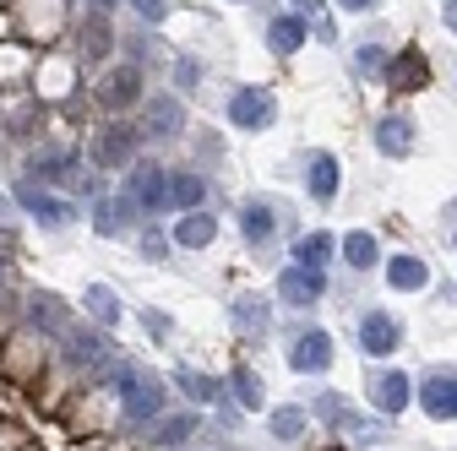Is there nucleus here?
<instances>
[{"mask_svg": "<svg viewBox=\"0 0 457 451\" xmlns=\"http://www.w3.org/2000/svg\"><path fill=\"white\" fill-rule=\"evenodd\" d=\"M381 82H386L392 93H420V87H430V54H425L420 44L397 49L392 61L381 66Z\"/></svg>", "mask_w": 457, "mask_h": 451, "instance_id": "1", "label": "nucleus"}, {"mask_svg": "<svg viewBox=\"0 0 457 451\" xmlns=\"http://www.w3.org/2000/svg\"><path fill=\"white\" fill-rule=\"evenodd\" d=\"M126 201L137 212H163L169 207V175H163V168H153V163H142L137 175L126 180Z\"/></svg>", "mask_w": 457, "mask_h": 451, "instance_id": "2", "label": "nucleus"}, {"mask_svg": "<svg viewBox=\"0 0 457 451\" xmlns=\"http://www.w3.org/2000/svg\"><path fill=\"white\" fill-rule=\"evenodd\" d=\"M272 93L267 87H240L235 98H228V120H235L240 131H262V126H272Z\"/></svg>", "mask_w": 457, "mask_h": 451, "instance_id": "3", "label": "nucleus"}, {"mask_svg": "<svg viewBox=\"0 0 457 451\" xmlns=\"http://www.w3.org/2000/svg\"><path fill=\"white\" fill-rule=\"evenodd\" d=\"M278 294L283 299H289V305H316L321 294H327V283H321V266H289V272H283L278 277Z\"/></svg>", "mask_w": 457, "mask_h": 451, "instance_id": "4", "label": "nucleus"}, {"mask_svg": "<svg viewBox=\"0 0 457 451\" xmlns=\"http://www.w3.org/2000/svg\"><path fill=\"white\" fill-rule=\"evenodd\" d=\"M289 365H295L300 375H316V370H327V365H332V337H327V332H305V337H295Z\"/></svg>", "mask_w": 457, "mask_h": 451, "instance_id": "5", "label": "nucleus"}, {"mask_svg": "<svg viewBox=\"0 0 457 451\" xmlns=\"http://www.w3.org/2000/svg\"><path fill=\"white\" fill-rule=\"evenodd\" d=\"M17 201H22L38 223H71V201L49 196V191H44V185H33V180H22V185H17Z\"/></svg>", "mask_w": 457, "mask_h": 451, "instance_id": "6", "label": "nucleus"}, {"mask_svg": "<svg viewBox=\"0 0 457 451\" xmlns=\"http://www.w3.org/2000/svg\"><path fill=\"white\" fill-rule=\"evenodd\" d=\"M420 403H425L430 419H457V375H430Z\"/></svg>", "mask_w": 457, "mask_h": 451, "instance_id": "7", "label": "nucleus"}, {"mask_svg": "<svg viewBox=\"0 0 457 451\" xmlns=\"http://www.w3.org/2000/svg\"><path fill=\"white\" fill-rule=\"evenodd\" d=\"M137 87H142L137 66H114V71L104 77V87H98V103H104V109H126V103L137 98Z\"/></svg>", "mask_w": 457, "mask_h": 451, "instance_id": "8", "label": "nucleus"}, {"mask_svg": "<svg viewBox=\"0 0 457 451\" xmlns=\"http://www.w3.org/2000/svg\"><path fill=\"white\" fill-rule=\"evenodd\" d=\"M131 152H137V136H131L126 126H109V131H98V142H93V158H98L104 168H120Z\"/></svg>", "mask_w": 457, "mask_h": 451, "instance_id": "9", "label": "nucleus"}, {"mask_svg": "<svg viewBox=\"0 0 457 451\" xmlns=\"http://www.w3.org/2000/svg\"><path fill=\"white\" fill-rule=\"evenodd\" d=\"M397 337H403V332H397V321L376 310V316H365V326H360V348L381 359V354H392V348H397Z\"/></svg>", "mask_w": 457, "mask_h": 451, "instance_id": "10", "label": "nucleus"}, {"mask_svg": "<svg viewBox=\"0 0 457 451\" xmlns=\"http://www.w3.org/2000/svg\"><path fill=\"white\" fill-rule=\"evenodd\" d=\"M120 398H126V419H158V386L153 381H137V375H120Z\"/></svg>", "mask_w": 457, "mask_h": 451, "instance_id": "11", "label": "nucleus"}, {"mask_svg": "<svg viewBox=\"0 0 457 451\" xmlns=\"http://www.w3.org/2000/svg\"><path fill=\"white\" fill-rule=\"evenodd\" d=\"M370 398H376V408H381V414H397V408L409 403V375L386 370V375H381V381L370 386Z\"/></svg>", "mask_w": 457, "mask_h": 451, "instance_id": "12", "label": "nucleus"}, {"mask_svg": "<svg viewBox=\"0 0 457 451\" xmlns=\"http://www.w3.org/2000/svg\"><path fill=\"white\" fill-rule=\"evenodd\" d=\"M409 131H414V126H409L403 115H392V120H381V126H376V147H381V152H392V158H403V152L414 147V136H409Z\"/></svg>", "mask_w": 457, "mask_h": 451, "instance_id": "13", "label": "nucleus"}, {"mask_svg": "<svg viewBox=\"0 0 457 451\" xmlns=\"http://www.w3.org/2000/svg\"><path fill=\"white\" fill-rule=\"evenodd\" d=\"M212 234H218V223H212L207 212H191V217H180V223H175V240H180L186 250H202V245H212Z\"/></svg>", "mask_w": 457, "mask_h": 451, "instance_id": "14", "label": "nucleus"}, {"mask_svg": "<svg viewBox=\"0 0 457 451\" xmlns=\"http://www.w3.org/2000/svg\"><path fill=\"white\" fill-rule=\"evenodd\" d=\"M425 277H430V266H425V261H414V256H397V261L386 266V283H392V289H403V294L425 289Z\"/></svg>", "mask_w": 457, "mask_h": 451, "instance_id": "15", "label": "nucleus"}, {"mask_svg": "<svg viewBox=\"0 0 457 451\" xmlns=\"http://www.w3.org/2000/svg\"><path fill=\"white\" fill-rule=\"evenodd\" d=\"M267 44L278 49V54H295L300 44H305V17L295 12V17H278L272 28H267Z\"/></svg>", "mask_w": 457, "mask_h": 451, "instance_id": "16", "label": "nucleus"}, {"mask_svg": "<svg viewBox=\"0 0 457 451\" xmlns=\"http://www.w3.org/2000/svg\"><path fill=\"white\" fill-rule=\"evenodd\" d=\"M180 126H186V109L169 103V98H153V109H147V131H153V136H175Z\"/></svg>", "mask_w": 457, "mask_h": 451, "instance_id": "17", "label": "nucleus"}, {"mask_svg": "<svg viewBox=\"0 0 457 451\" xmlns=\"http://www.w3.org/2000/svg\"><path fill=\"white\" fill-rule=\"evenodd\" d=\"M240 229H245V240H251V245L272 240V207H267V201H251V207L240 212Z\"/></svg>", "mask_w": 457, "mask_h": 451, "instance_id": "18", "label": "nucleus"}, {"mask_svg": "<svg viewBox=\"0 0 457 451\" xmlns=\"http://www.w3.org/2000/svg\"><path fill=\"white\" fill-rule=\"evenodd\" d=\"M311 191H316V201H332V196H337V163H332L327 152L311 158Z\"/></svg>", "mask_w": 457, "mask_h": 451, "instance_id": "19", "label": "nucleus"}, {"mask_svg": "<svg viewBox=\"0 0 457 451\" xmlns=\"http://www.w3.org/2000/svg\"><path fill=\"white\" fill-rule=\"evenodd\" d=\"M235 321H240V332H256V337H262V332H267V305H262L256 294H240V299H235Z\"/></svg>", "mask_w": 457, "mask_h": 451, "instance_id": "20", "label": "nucleus"}, {"mask_svg": "<svg viewBox=\"0 0 457 451\" xmlns=\"http://www.w3.org/2000/svg\"><path fill=\"white\" fill-rule=\"evenodd\" d=\"M235 398H240L245 408H262V403H267V386H262V375H256V370H245V365L235 370Z\"/></svg>", "mask_w": 457, "mask_h": 451, "instance_id": "21", "label": "nucleus"}, {"mask_svg": "<svg viewBox=\"0 0 457 451\" xmlns=\"http://www.w3.org/2000/svg\"><path fill=\"white\" fill-rule=\"evenodd\" d=\"M332 250H337V245H332V234H305V240L295 245V261H300V266H321Z\"/></svg>", "mask_w": 457, "mask_h": 451, "instance_id": "22", "label": "nucleus"}, {"mask_svg": "<svg viewBox=\"0 0 457 451\" xmlns=\"http://www.w3.org/2000/svg\"><path fill=\"white\" fill-rule=\"evenodd\" d=\"M202 196H207L202 175H175V180H169V201H175V207H196Z\"/></svg>", "mask_w": 457, "mask_h": 451, "instance_id": "23", "label": "nucleus"}, {"mask_svg": "<svg viewBox=\"0 0 457 451\" xmlns=\"http://www.w3.org/2000/svg\"><path fill=\"white\" fill-rule=\"evenodd\" d=\"M343 261L360 266V272L376 266V261H381V256H376V240H370V234H349V240H343Z\"/></svg>", "mask_w": 457, "mask_h": 451, "instance_id": "24", "label": "nucleus"}, {"mask_svg": "<svg viewBox=\"0 0 457 451\" xmlns=\"http://www.w3.org/2000/svg\"><path fill=\"white\" fill-rule=\"evenodd\" d=\"M87 310H93V321H98V326H114V321H120V305H114V294H109L104 283H93V289H87Z\"/></svg>", "mask_w": 457, "mask_h": 451, "instance_id": "25", "label": "nucleus"}, {"mask_svg": "<svg viewBox=\"0 0 457 451\" xmlns=\"http://www.w3.org/2000/svg\"><path fill=\"white\" fill-rule=\"evenodd\" d=\"M175 381H180V386L191 391L196 403H218V381H207V375H196V370H180Z\"/></svg>", "mask_w": 457, "mask_h": 451, "instance_id": "26", "label": "nucleus"}, {"mask_svg": "<svg viewBox=\"0 0 457 451\" xmlns=\"http://www.w3.org/2000/svg\"><path fill=\"white\" fill-rule=\"evenodd\" d=\"M300 430H305V414H300V408H278V414H272V435H278V440H295Z\"/></svg>", "mask_w": 457, "mask_h": 451, "instance_id": "27", "label": "nucleus"}, {"mask_svg": "<svg viewBox=\"0 0 457 451\" xmlns=\"http://www.w3.org/2000/svg\"><path fill=\"white\" fill-rule=\"evenodd\" d=\"M295 12H300V17H311V28L332 44V22H327V12H321V0H295Z\"/></svg>", "mask_w": 457, "mask_h": 451, "instance_id": "28", "label": "nucleus"}, {"mask_svg": "<svg viewBox=\"0 0 457 451\" xmlns=\"http://www.w3.org/2000/svg\"><path fill=\"white\" fill-rule=\"evenodd\" d=\"M191 430H196V419H186V414H180V419H169V424H163V435H158V440H186Z\"/></svg>", "mask_w": 457, "mask_h": 451, "instance_id": "29", "label": "nucleus"}, {"mask_svg": "<svg viewBox=\"0 0 457 451\" xmlns=\"http://www.w3.org/2000/svg\"><path fill=\"white\" fill-rule=\"evenodd\" d=\"M316 414H321V419H343L349 408H343V403L332 398V391H321V398H316Z\"/></svg>", "mask_w": 457, "mask_h": 451, "instance_id": "30", "label": "nucleus"}, {"mask_svg": "<svg viewBox=\"0 0 457 451\" xmlns=\"http://www.w3.org/2000/svg\"><path fill=\"white\" fill-rule=\"evenodd\" d=\"M131 6H137L147 22H158V17H163V0H131Z\"/></svg>", "mask_w": 457, "mask_h": 451, "instance_id": "31", "label": "nucleus"}, {"mask_svg": "<svg viewBox=\"0 0 457 451\" xmlns=\"http://www.w3.org/2000/svg\"><path fill=\"white\" fill-rule=\"evenodd\" d=\"M337 6H343V12H370L376 0H337Z\"/></svg>", "mask_w": 457, "mask_h": 451, "instance_id": "32", "label": "nucleus"}, {"mask_svg": "<svg viewBox=\"0 0 457 451\" xmlns=\"http://www.w3.org/2000/svg\"><path fill=\"white\" fill-rule=\"evenodd\" d=\"M446 28L457 33V0H446Z\"/></svg>", "mask_w": 457, "mask_h": 451, "instance_id": "33", "label": "nucleus"}, {"mask_svg": "<svg viewBox=\"0 0 457 451\" xmlns=\"http://www.w3.org/2000/svg\"><path fill=\"white\" fill-rule=\"evenodd\" d=\"M327 451H343V446H327Z\"/></svg>", "mask_w": 457, "mask_h": 451, "instance_id": "34", "label": "nucleus"}]
</instances>
